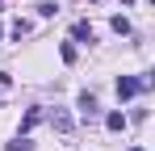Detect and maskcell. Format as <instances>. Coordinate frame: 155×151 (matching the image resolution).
<instances>
[{
    "instance_id": "cell-1",
    "label": "cell",
    "mask_w": 155,
    "mask_h": 151,
    "mask_svg": "<svg viewBox=\"0 0 155 151\" xmlns=\"http://www.w3.org/2000/svg\"><path fill=\"white\" fill-rule=\"evenodd\" d=\"M147 84H151V80H138V76H122V80H117V97H122V101H126V97H138V92H143Z\"/></svg>"
},
{
    "instance_id": "cell-2",
    "label": "cell",
    "mask_w": 155,
    "mask_h": 151,
    "mask_svg": "<svg viewBox=\"0 0 155 151\" xmlns=\"http://www.w3.org/2000/svg\"><path fill=\"white\" fill-rule=\"evenodd\" d=\"M97 113H101V105H97V97H92V92H80V118H84V122H92Z\"/></svg>"
},
{
    "instance_id": "cell-3",
    "label": "cell",
    "mask_w": 155,
    "mask_h": 151,
    "mask_svg": "<svg viewBox=\"0 0 155 151\" xmlns=\"http://www.w3.org/2000/svg\"><path fill=\"white\" fill-rule=\"evenodd\" d=\"M51 126L59 130V134H71V118H67L63 109H51Z\"/></svg>"
},
{
    "instance_id": "cell-4",
    "label": "cell",
    "mask_w": 155,
    "mask_h": 151,
    "mask_svg": "<svg viewBox=\"0 0 155 151\" xmlns=\"http://www.w3.org/2000/svg\"><path fill=\"white\" fill-rule=\"evenodd\" d=\"M25 34H29V21H25V17H17V21L8 25V38H13V42H21Z\"/></svg>"
},
{
    "instance_id": "cell-5",
    "label": "cell",
    "mask_w": 155,
    "mask_h": 151,
    "mask_svg": "<svg viewBox=\"0 0 155 151\" xmlns=\"http://www.w3.org/2000/svg\"><path fill=\"white\" fill-rule=\"evenodd\" d=\"M71 34H76V42H92V25H88V21H76Z\"/></svg>"
},
{
    "instance_id": "cell-6",
    "label": "cell",
    "mask_w": 155,
    "mask_h": 151,
    "mask_svg": "<svg viewBox=\"0 0 155 151\" xmlns=\"http://www.w3.org/2000/svg\"><path fill=\"white\" fill-rule=\"evenodd\" d=\"M126 113H109V118H105V126H109V130H126Z\"/></svg>"
},
{
    "instance_id": "cell-7",
    "label": "cell",
    "mask_w": 155,
    "mask_h": 151,
    "mask_svg": "<svg viewBox=\"0 0 155 151\" xmlns=\"http://www.w3.org/2000/svg\"><path fill=\"white\" fill-rule=\"evenodd\" d=\"M109 25H113V34H122V38H126V34H130V21H126V17H113V21H109Z\"/></svg>"
},
{
    "instance_id": "cell-8",
    "label": "cell",
    "mask_w": 155,
    "mask_h": 151,
    "mask_svg": "<svg viewBox=\"0 0 155 151\" xmlns=\"http://www.w3.org/2000/svg\"><path fill=\"white\" fill-rule=\"evenodd\" d=\"M38 118H42V109H29L25 118H21V130H29V126H38Z\"/></svg>"
},
{
    "instance_id": "cell-9",
    "label": "cell",
    "mask_w": 155,
    "mask_h": 151,
    "mask_svg": "<svg viewBox=\"0 0 155 151\" xmlns=\"http://www.w3.org/2000/svg\"><path fill=\"white\" fill-rule=\"evenodd\" d=\"M59 55H63V63H76V46H71V42H63V46H59Z\"/></svg>"
},
{
    "instance_id": "cell-10",
    "label": "cell",
    "mask_w": 155,
    "mask_h": 151,
    "mask_svg": "<svg viewBox=\"0 0 155 151\" xmlns=\"http://www.w3.org/2000/svg\"><path fill=\"white\" fill-rule=\"evenodd\" d=\"M38 13H42V17H54V13H59V4H54V0H46V4H38Z\"/></svg>"
},
{
    "instance_id": "cell-11",
    "label": "cell",
    "mask_w": 155,
    "mask_h": 151,
    "mask_svg": "<svg viewBox=\"0 0 155 151\" xmlns=\"http://www.w3.org/2000/svg\"><path fill=\"white\" fill-rule=\"evenodd\" d=\"M130 151H143V147H130Z\"/></svg>"
},
{
    "instance_id": "cell-12",
    "label": "cell",
    "mask_w": 155,
    "mask_h": 151,
    "mask_svg": "<svg viewBox=\"0 0 155 151\" xmlns=\"http://www.w3.org/2000/svg\"><path fill=\"white\" fill-rule=\"evenodd\" d=\"M126 4H130V0H126Z\"/></svg>"
}]
</instances>
